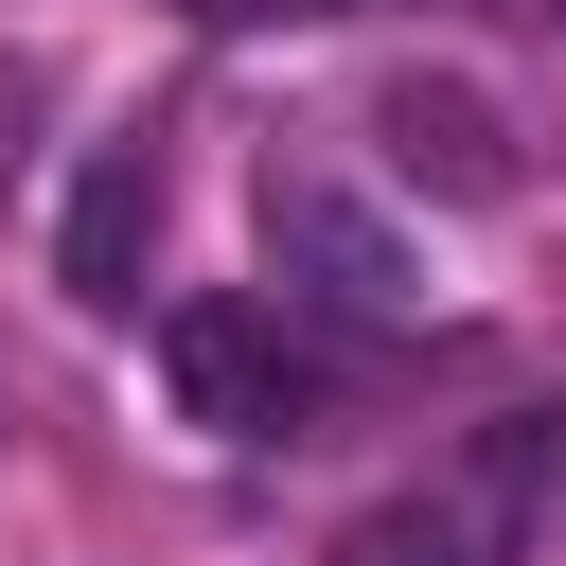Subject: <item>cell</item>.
I'll list each match as a JSON object with an SVG mask.
<instances>
[{
    "label": "cell",
    "mask_w": 566,
    "mask_h": 566,
    "mask_svg": "<svg viewBox=\"0 0 566 566\" xmlns=\"http://www.w3.org/2000/svg\"><path fill=\"white\" fill-rule=\"evenodd\" d=\"M142 248H159V142H106V159L71 177V230H53V283H71L88 318H124V301H142Z\"/></svg>",
    "instance_id": "5b68a950"
},
{
    "label": "cell",
    "mask_w": 566,
    "mask_h": 566,
    "mask_svg": "<svg viewBox=\"0 0 566 566\" xmlns=\"http://www.w3.org/2000/svg\"><path fill=\"white\" fill-rule=\"evenodd\" d=\"M159 389H177V424H212V442H301L318 354H301L283 301H177V318H159Z\"/></svg>",
    "instance_id": "3957f363"
},
{
    "label": "cell",
    "mask_w": 566,
    "mask_h": 566,
    "mask_svg": "<svg viewBox=\"0 0 566 566\" xmlns=\"http://www.w3.org/2000/svg\"><path fill=\"white\" fill-rule=\"evenodd\" d=\"M371 142H389V177H424V195H460V212H495L531 159H513V124L460 88V71H389L371 88Z\"/></svg>",
    "instance_id": "277c9868"
},
{
    "label": "cell",
    "mask_w": 566,
    "mask_h": 566,
    "mask_svg": "<svg viewBox=\"0 0 566 566\" xmlns=\"http://www.w3.org/2000/svg\"><path fill=\"white\" fill-rule=\"evenodd\" d=\"M548 478H566V407H495L442 478L371 495L318 566H513V548H531V513H548Z\"/></svg>",
    "instance_id": "6da1fadb"
},
{
    "label": "cell",
    "mask_w": 566,
    "mask_h": 566,
    "mask_svg": "<svg viewBox=\"0 0 566 566\" xmlns=\"http://www.w3.org/2000/svg\"><path fill=\"white\" fill-rule=\"evenodd\" d=\"M248 212H265V265H283V301H301V318H354V336H407V318H424L407 230H389L318 142H283V159L248 177Z\"/></svg>",
    "instance_id": "7a4b0ae2"
},
{
    "label": "cell",
    "mask_w": 566,
    "mask_h": 566,
    "mask_svg": "<svg viewBox=\"0 0 566 566\" xmlns=\"http://www.w3.org/2000/svg\"><path fill=\"white\" fill-rule=\"evenodd\" d=\"M177 18H212V35H265V18H354V0H177Z\"/></svg>",
    "instance_id": "8992f818"
}]
</instances>
